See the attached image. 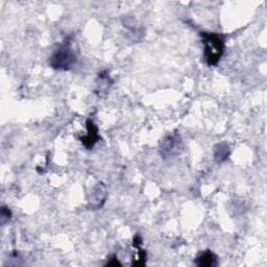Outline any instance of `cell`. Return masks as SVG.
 <instances>
[{
  "mask_svg": "<svg viewBox=\"0 0 267 267\" xmlns=\"http://www.w3.org/2000/svg\"><path fill=\"white\" fill-rule=\"evenodd\" d=\"M12 218V212L9 208L3 207L2 208V213H0V219H2V225H6L9 223Z\"/></svg>",
  "mask_w": 267,
  "mask_h": 267,
  "instance_id": "obj_8",
  "label": "cell"
},
{
  "mask_svg": "<svg viewBox=\"0 0 267 267\" xmlns=\"http://www.w3.org/2000/svg\"><path fill=\"white\" fill-rule=\"evenodd\" d=\"M141 244H142V238L140 237V235H136L134 240H133L134 247H139Z\"/></svg>",
  "mask_w": 267,
  "mask_h": 267,
  "instance_id": "obj_9",
  "label": "cell"
},
{
  "mask_svg": "<svg viewBox=\"0 0 267 267\" xmlns=\"http://www.w3.org/2000/svg\"><path fill=\"white\" fill-rule=\"evenodd\" d=\"M76 63V56L67 39L50 57L49 65L56 70H69Z\"/></svg>",
  "mask_w": 267,
  "mask_h": 267,
  "instance_id": "obj_2",
  "label": "cell"
},
{
  "mask_svg": "<svg viewBox=\"0 0 267 267\" xmlns=\"http://www.w3.org/2000/svg\"><path fill=\"white\" fill-rule=\"evenodd\" d=\"M194 262L197 266L213 267V266H216L218 264V258L214 253H212L211 250L208 249V250H206V252H203L202 254H200L194 260Z\"/></svg>",
  "mask_w": 267,
  "mask_h": 267,
  "instance_id": "obj_6",
  "label": "cell"
},
{
  "mask_svg": "<svg viewBox=\"0 0 267 267\" xmlns=\"http://www.w3.org/2000/svg\"><path fill=\"white\" fill-rule=\"evenodd\" d=\"M183 150V140L178 132H174L164 137L160 142L159 152L164 160L178 156Z\"/></svg>",
  "mask_w": 267,
  "mask_h": 267,
  "instance_id": "obj_3",
  "label": "cell"
},
{
  "mask_svg": "<svg viewBox=\"0 0 267 267\" xmlns=\"http://www.w3.org/2000/svg\"><path fill=\"white\" fill-rule=\"evenodd\" d=\"M230 153H231V151H230L228 144H226L225 142L217 144L215 146V149H214L215 161L218 163H222V162L226 161L229 158Z\"/></svg>",
  "mask_w": 267,
  "mask_h": 267,
  "instance_id": "obj_7",
  "label": "cell"
},
{
  "mask_svg": "<svg viewBox=\"0 0 267 267\" xmlns=\"http://www.w3.org/2000/svg\"><path fill=\"white\" fill-rule=\"evenodd\" d=\"M87 125V131L88 134L84 137H80V140L82 144L87 148V149H92L95 144L100 140V136L98 135V129L91 119H88L86 121Z\"/></svg>",
  "mask_w": 267,
  "mask_h": 267,
  "instance_id": "obj_4",
  "label": "cell"
},
{
  "mask_svg": "<svg viewBox=\"0 0 267 267\" xmlns=\"http://www.w3.org/2000/svg\"><path fill=\"white\" fill-rule=\"evenodd\" d=\"M106 198V190L105 187L102 183H98L95 187L92 189L91 197L89 198L90 207L94 210H97L102 207V205Z\"/></svg>",
  "mask_w": 267,
  "mask_h": 267,
  "instance_id": "obj_5",
  "label": "cell"
},
{
  "mask_svg": "<svg viewBox=\"0 0 267 267\" xmlns=\"http://www.w3.org/2000/svg\"><path fill=\"white\" fill-rule=\"evenodd\" d=\"M106 265H120V263L118 262V260H117V258H116V256H113L112 260L110 261V262H108V264H106Z\"/></svg>",
  "mask_w": 267,
  "mask_h": 267,
  "instance_id": "obj_10",
  "label": "cell"
},
{
  "mask_svg": "<svg viewBox=\"0 0 267 267\" xmlns=\"http://www.w3.org/2000/svg\"><path fill=\"white\" fill-rule=\"evenodd\" d=\"M200 37L205 45L203 55L207 64L209 66H216L225 52L226 44L224 38L218 34L207 33V31H201Z\"/></svg>",
  "mask_w": 267,
  "mask_h": 267,
  "instance_id": "obj_1",
  "label": "cell"
}]
</instances>
